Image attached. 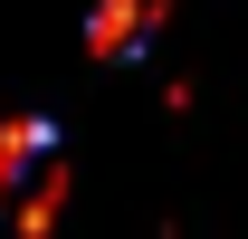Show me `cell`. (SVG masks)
Instances as JSON below:
<instances>
[{
  "label": "cell",
  "instance_id": "obj_1",
  "mask_svg": "<svg viewBox=\"0 0 248 239\" xmlns=\"http://www.w3.org/2000/svg\"><path fill=\"white\" fill-rule=\"evenodd\" d=\"M162 19H172V0H95V10H86V58H105V67L134 58Z\"/></svg>",
  "mask_w": 248,
  "mask_h": 239
},
{
  "label": "cell",
  "instance_id": "obj_2",
  "mask_svg": "<svg viewBox=\"0 0 248 239\" xmlns=\"http://www.w3.org/2000/svg\"><path fill=\"white\" fill-rule=\"evenodd\" d=\"M58 153V124L48 115H10L0 124V210H19V191H29V172Z\"/></svg>",
  "mask_w": 248,
  "mask_h": 239
},
{
  "label": "cell",
  "instance_id": "obj_3",
  "mask_svg": "<svg viewBox=\"0 0 248 239\" xmlns=\"http://www.w3.org/2000/svg\"><path fill=\"white\" fill-rule=\"evenodd\" d=\"M58 210H67V163L48 153V163L29 172V191H19V210H10V230H19V239H48V230H58Z\"/></svg>",
  "mask_w": 248,
  "mask_h": 239
}]
</instances>
